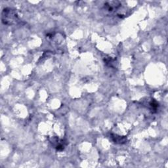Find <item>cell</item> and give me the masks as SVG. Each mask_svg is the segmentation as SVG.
Returning a JSON list of instances; mask_svg holds the SVG:
<instances>
[{
    "label": "cell",
    "instance_id": "6da1fadb",
    "mask_svg": "<svg viewBox=\"0 0 168 168\" xmlns=\"http://www.w3.org/2000/svg\"><path fill=\"white\" fill-rule=\"evenodd\" d=\"M17 19H18V15L15 9H13L11 8H5L3 10L2 20L3 24L12 25L16 23Z\"/></svg>",
    "mask_w": 168,
    "mask_h": 168
},
{
    "label": "cell",
    "instance_id": "7a4b0ae2",
    "mask_svg": "<svg viewBox=\"0 0 168 168\" xmlns=\"http://www.w3.org/2000/svg\"><path fill=\"white\" fill-rule=\"evenodd\" d=\"M121 4L118 2H110L104 4V8L107 9L108 11H112L115 9H116Z\"/></svg>",
    "mask_w": 168,
    "mask_h": 168
},
{
    "label": "cell",
    "instance_id": "3957f363",
    "mask_svg": "<svg viewBox=\"0 0 168 168\" xmlns=\"http://www.w3.org/2000/svg\"><path fill=\"white\" fill-rule=\"evenodd\" d=\"M114 136L115 137H112V138H114V139H113V140L115 143H122V142H125V139H122L120 136H119V137H117L116 135H114Z\"/></svg>",
    "mask_w": 168,
    "mask_h": 168
}]
</instances>
